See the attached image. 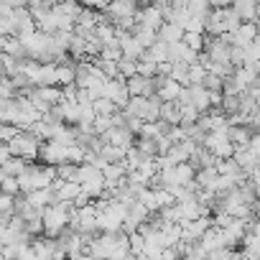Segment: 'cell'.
<instances>
[{
	"instance_id": "obj_1",
	"label": "cell",
	"mask_w": 260,
	"mask_h": 260,
	"mask_svg": "<svg viewBox=\"0 0 260 260\" xmlns=\"http://www.w3.org/2000/svg\"><path fill=\"white\" fill-rule=\"evenodd\" d=\"M127 89H130V97H151L156 89V79H146L136 74L133 79H127Z\"/></svg>"
}]
</instances>
